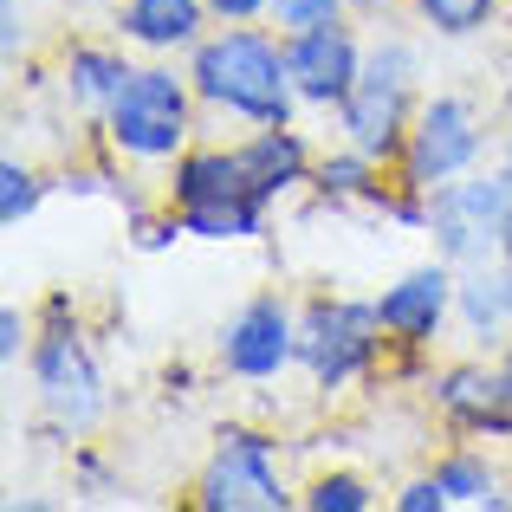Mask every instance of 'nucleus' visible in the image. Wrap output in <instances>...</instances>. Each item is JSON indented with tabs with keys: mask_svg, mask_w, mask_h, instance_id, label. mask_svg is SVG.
Segmentation results:
<instances>
[{
	"mask_svg": "<svg viewBox=\"0 0 512 512\" xmlns=\"http://www.w3.org/2000/svg\"><path fill=\"white\" fill-rule=\"evenodd\" d=\"M305 182V143L286 124H260L240 150H201L175 169V227L201 240H253L266 201Z\"/></svg>",
	"mask_w": 512,
	"mask_h": 512,
	"instance_id": "nucleus-1",
	"label": "nucleus"
},
{
	"mask_svg": "<svg viewBox=\"0 0 512 512\" xmlns=\"http://www.w3.org/2000/svg\"><path fill=\"white\" fill-rule=\"evenodd\" d=\"M195 91L208 104H221V111L247 117V124H286L292 117V65H286V52H279L273 39L247 33V26L195 46Z\"/></svg>",
	"mask_w": 512,
	"mask_h": 512,
	"instance_id": "nucleus-2",
	"label": "nucleus"
},
{
	"mask_svg": "<svg viewBox=\"0 0 512 512\" xmlns=\"http://www.w3.org/2000/svg\"><path fill=\"white\" fill-rule=\"evenodd\" d=\"M428 227H435V247L461 266L512 260V175L428 188Z\"/></svg>",
	"mask_w": 512,
	"mask_h": 512,
	"instance_id": "nucleus-3",
	"label": "nucleus"
},
{
	"mask_svg": "<svg viewBox=\"0 0 512 512\" xmlns=\"http://www.w3.org/2000/svg\"><path fill=\"white\" fill-rule=\"evenodd\" d=\"M409 78H415V52L409 46H383L357 72V91L338 104L350 150H363L370 163L402 156V143H409Z\"/></svg>",
	"mask_w": 512,
	"mask_h": 512,
	"instance_id": "nucleus-4",
	"label": "nucleus"
},
{
	"mask_svg": "<svg viewBox=\"0 0 512 512\" xmlns=\"http://www.w3.org/2000/svg\"><path fill=\"white\" fill-rule=\"evenodd\" d=\"M104 124H111V143L130 156H175L188 137V91L182 78L163 72V65H143V72L124 78V91L111 98V111H104Z\"/></svg>",
	"mask_w": 512,
	"mask_h": 512,
	"instance_id": "nucleus-5",
	"label": "nucleus"
},
{
	"mask_svg": "<svg viewBox=\"0 0 512 512\" xmlns=\"http://www.w3.org/2000/svg\"><path fill=\"white\" fill-rule=\"evenodd\" d=\"M376 305H350V299H318L299 325V357L325 389H344L363 363L376 357Z\"/></svg>",
	"mask_w": 512,
	"mask_h": 512,
	"instance_id": "nucleus-6",
	"label": "nucleus"
},
{
	"mask_svg": "<svg viewBox=\"0 0 512 512\" xmlns=\"http://www.w3.org/2000/svg\"><path fill=\"white\" fill-rule=\"evenodd\" d=\"M480 156V130L474 111L461 98H428L409 124V143H402V169H409V188H441L454 175H467Z\"/></svg>",
	"mask_w": 512,
	"mask_h": 512,
	"instance_id": "nucleus-7",
	"label": "nucleus"
},
{
	"mask_svg": "<svg viewBox=\"0 0 512 512\" xmlns=\"http://www.w3.org/2000/svg\"><path fill=\"white\" fill-rule=\"evenodd\" d=\"M33 383H39V402L59 428H91L104 409V383H98V363L78 331H46L33 350Z\"/></svg>",
	"mask_w": 512,
	"mask_h": 512,
	"instance_id": "nucleus-8",
	"label": "nucleus"
},
{
	"mask_svg": "<svg viewBox=\"0 0 512 512\" xmlns=\"http://www.w3.org/2000/svg\"><path fill=\"white\" fill-rule=\"evenodd\" d=\"M201 506L208 512H279L286 506L279 474H273V441L227 435L221 448H214L208 474H201Z\"/></svg>",
	"mask_w": 512,
	"mask_h": 512,
	"instance_id": "nucleus-9",
	"label": "nucleus"
},
{
	"mask_svg": "<svg viewBox=\"0 0 512 512\" xmlns=\"http://www.w3.org/2000/svg\"><path fill=\"white\" fill-rule=\"evenodd\" d=\"M286 65H292V91L305 104H344L357 91V39L344 33L338 20L331 26H312V33H292L286 39Z\"/></svg>",
	"mask_w": 512,
	"mask_h": 512,
	"instance_id": "nucleus-10",
	"label": "nucleus"
},
{
	"mask_svg": "<svg viewBox=\"0 0 512 512\" xmlns=\"http://www.w3.org/2000/svg\"><path fill=\"white\" fill-rule=\"evenodd\" d=\"M299 357V325L279 299H253L234 325L221 331V363L234 376H279Z\"/></svg>",
	"mask_w": 512,
	"mask_h": 512,
	"instance_id": "nucleus-11",
	"label": "nucleus"
},
{
	"mask_svg": "<svg viewBox=\"0 0 512 512\" xmlns=\"http://www.w3.org/2000/svg\"><path fill=\"white\" fill-rule=\"evenodd\" d=\"M454 299H461V292H454L448 266H415V273H402L396 286L376 299V318H383L389 338L422 344V338H435V325L448 318V305H454Z\"/></svg>",
	"mask_w": 512,
	"mask_h": 512,
	"instance_id": "nucleus-12",
	"label": "nucleus"
},
{
	"mask_svg": "<svg viewBox=\"0 0 512 512\" xmlns=\"http://www.w3.org/2000/svg\"><path fill=\"white\" fill-rule=\"evenodd\" d=\"M441 409L467 428H487V435H512V350L493 370H448L435 383Z\"/></svg>",
	"mask_w": 512,
	"mask_h": 512,
	"instance_id": "nucleus-13",
	"label": "nucleus"
},
{
	"mask_svg": "<svg viewBox=\"0 0 512 512\" xmlns=\"http://www.w3.org/2000/svg\"><path fill=\"white\" fill-rule=\"evenodd\" d=\"M208 13V0H130L124 7V33L143 46H188Z\"/></svg>",
	"mask_w": 512,
	"mask_h": 512,
	"instance_id": "nucleus-14",
	"label": "nucleus"
},
{
	"mask_svg": "<svg viewBox=\"0 0 512 512\" xmlns=\"http://www.w3.org/2000/svg\"><path fill=\"white\" fill-rule=\"evenodd\" d=\"M454 292H461V318L474 331H500L506 318H512V260L474 266V273H467Z\"/></svg>",
	"mask_w": 512,
	"mask_h": 512,
	"instance_id": "nucleus-15",
	"label": "nucleus"
},
{
	"mask_svg": "<svg viewBox=\"0 0 512 512\" xmlns=\"http://www.w3.org/2000/svg\"><path fill=\"white\" fill-rule=\"evenodd\" d=\"M130 65L117 52H72V91L91 104V111H111V98L124 91Z\"/></svg>",
	"mask_w": 512,
	"mask_h": 512,
	"instance_id": "nucleus-16",
	"label": "nucleus"
},
{
	"mask_svg": "<svg viewBox=\"0 0 512 512\" xmlns=\"http://www.w3.org/2000/svg\"><path fill=\"white\" fill-rule=\"evenodd\" d=\"M441 493H448V506H506L500 487H493V467L474 461V454H454V461L435 467Z\"/></svg>",
	"mask_w": 512,
	"mask_h": 512,
	"instance_id": "nucleus-17",
	"label": "nucleus"
},
{
	"mask_svg": "<svg viewBox=\"0 0 512 512\" xmlns=\"http://www.w3.org/2000/svg\"><path fill=\"white\" fill-rule=\"evenodd\" d=\"M422 7V20L435 26V33H448V39H467V33H480V26L493 20V0H415Z\"/></svg>",
	"mask_w": 512,
	"mask_h": 512,
	"instance_id": "nucleus-18",
	"label": "nucleus"
},
{
	"mask_svg": "<svg viewBox=\"0 0 512 512\" xmlns=\"http://www.w3.org/2000/svg\"><path fill=\"white\" fill-rule=\"evenodd\" d=\"M305 506L312 512H370V487H363L357 474H331L305 493Z\"/></svg>",
	"mask_w": 512,
	"mask_h": 512,
	"instance_id": "nucleus-19",
	"label": "nucleus"
},
{
	"mask_svg": "<svg viewBox=\"0 0 512 512\" xmlns=\"http://www.w3.org/2000/svg\"><path fill=\"white\" fill-rule=\"evenodd\" d=\"M33 201H39V182H33V169H20V163H0V221H7V227H20L26 214H33Z\"/></svg>",
	"mask_w": 512,
	"mask_h": 512,
	"instance_id": "nucleus-20",
	"label": "nucleus"
},
{
	"mask_svg": "<svg viewBox=\"0 0 512 512\" xmlns=\"http://www.w3.org/2000/svg\"><path fill=\"white\" fill-rule=\"evenodd\" d=\"M338 7H344V0H273L266 13H273L286 33H312V26H331V20H338Z\"/></svg>",
	"mask_w": 512,
	"mask_h": 512,
	"instance_id": "nucleus-21",
	"label": "nucleus"
},
{
	"mask_svg": "<svg viewBox=\"0 0 512 512\" xmlns=\"http://www.w3.org/2000/svg\"><path fill=\"white\" fill-rule=\"evenodd\" d=\"M318 188H325V195H363V188H370V156L350 150L338 163H325L318 169Z\"/></svg>",
	"mask_w": 512,
	"mask_h": 512,
	"instance_id": "nucleus-22",
	"label": "nucleus"
},
{
	"mask_svg": "<svg viewBox=\"0 0 512 512\" xmlns=\"http://www.w3.org/2000/svg\"><path fill=\"white\" fill-rule=\"evenodd\" d=\"M396 506H402V512H441V506H448V493H441V480L428 474V480H415V487H402Z\"/></svg>",
	"mask_w": 512,
	"mask_h": 512,
	"instance_id": "nucleus-23",
	"label": "nucleus"
},
{
	"mask_svg": "<svg viewBox=\"0 0 512 512\" xmlns=\"http://www.w3.org/2000/svg\"><path fill=\"white\" fill-rule=\"evenodd\" d=\"M20 344H26V325H20V312H0V363H20Z\"/></svg>",
	"mask_w": 512,
	"mask_h": 512,
	"instance_id": "nucleus-24",
	"label": "nucleus"
},
{
	"mask_svg": "<svg viewBox=\"0 0 512 512\" xmlns=\"http://www.w3.org/2000/svg\"><path fill=\"white\" fill-rule=\"evenodd\" d=\"M260 7H273V0H208V13H221V20H253Z\"/></svg>",
	"mask_w": 512,
	"mask_h": 512,
	"instance_id": "nucleus-25",
	"label": "nucleus"
},
{
	"mask_svg": "<svg viewBox=\"0 0 512 512\" xmlns=\"http://www.w3.org/2000/svg\"><path fill=\"white\" fill-rule=\"evenodd\" d=\"M350 7H389V0H350Z\"/></svg>",
	"mask_w": 512,
	"mask_h": 512,
	"instance_id": "nucleus-26",
	"label": "nucleus"
},
{
	"mask_svg": "<svg viewBox=\"0 0 512 512\" xmlns=\"http://www.w3.org/2000/svg\"><path fill=\"white\" fill-rule=\"evenodd\" d=\"M506 175H512V143H506Z\"/></svg>",
	"mask_w": 512,
	"mask_h": 512,
	"instance_id": "nucleus-27",
	"label": "nucleus"
},
{
	"mask_svg": "<svg viewBox=\"0 0 512 512\" xmlns=\"http://www.w3.org/2000/svg\"><path fill=\"white\" fill-rule=\"evenodd\" d=\"M506 104H512V85H506Z\"/></svg>",
	"mask_w": 512,
	"mask_h": 512,
	"instance_id": "nucleus-28",
	"label": "nucleus"
}]
</instances>
